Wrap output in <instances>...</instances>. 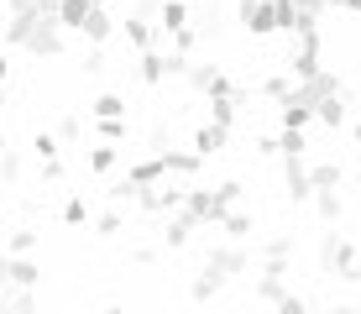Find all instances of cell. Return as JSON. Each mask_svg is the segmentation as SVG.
Returning a JSON list of instances; mask_svg holds the SVG:
<instances>
[{
	"instance_id": "4",
	"label": "cell",
	"mask_w": 361,
	"mask_h": 314,
	"mask_svg": "<svg viewBox=\"0 0 361 314\" xmlns=\"http://www.w3.org/2000/svg\"><path fill=\"white\" fill-rule=\"evenodd\" d=\"M319 21H325V0H283V6H278V27L288 37L319 32Z\"/></svg>"
},
{
	"instance_id": "44",
	"label": "cell",
	"mask_w": 361,
	"mask_h": 314,
	"mask_svg": "<svg viewBox=\"0 0 361 314\" xmlns=\"http://www.w3.org/2000/svg\"><path fill=\"white\" fill-rule=\"evenodd\" d=\"M257 152H262V157H278V136H257Z\"/></svg>"
},
{
	"instance_id": "3",
	"label": "cell",
	"mask_w": 361,
	"mask_h": 314,
	"mask_svg": "<svg viewBox=\"0 0 361 314\" xmlns=\"http://www.w3.org/2000/svg\"><path fill=\"white\" fill-rule=\"evenodd\" d=\"M319 53H325V37H319V32H298L293 47H288V58H283V63H288V79H293V84H309L319 68H325Z\"/></svg>"
},
{
	"instance_id": "36",
	"label": "cell",
	"mask_w": 361,
	"mask_h": 314,
	"mask_svg": "<svg viewBox=\"0 0 361 314\" xmlns=\"http://www.w3.org/2000/svg\"><path fill=\"white\" fill-rule=\"evenodd\" d=\"M116 157H121L116 147H105V142H99L94 152H90V173H110V168H116Z\"/></svg>"
},
{
	"instance_id": "29",
	"label": "cell",
	"mask_w": 361,
	"mask_h": 314,
	"mask_svg": "<svg viewBox=\"0 0 361 314\" xmlns=\"http://www.w3.org/2000/svg\"><path fill=\"white\" fill-rule=\"evenodd\" d=\"M121 231H126V215H121V210H116V205H110V210H105V215H99V220H94V236H99V241H110V236H121Z\"/></svg>"
},
{
	"instance_id": "31",
	"label": "cell",
	"mask_w": 361,
	"mask_h": 314,
	"mask_svg": "<svg viewBox=\"0 0 361 314\" xmlns=\"http://www.w3.org/2000/svg\"><path fill=\"white\" fill-rule=\"evenodd\" d=\"M309 179H314V188H341V162H314Z\"/></svg>"
},
{
	"instance_id": "39",
	"label": "cell",
	"mask_w": 361,
	"mask_h": 314,
	"mask_svg": "<svg viewBox=\"0 0 361 314\" xmlns=\"http://www.w3.org/2000/svg\"><path fill=\"white\" fill-rule=\"evenodd\" d=\"M84 220H90V205H84V199L73 194L68 205H63V225H84Z\"/></svg>"
},
{
	"instance_id": "55",
	"label": "cell",
	"mask_w": 361,
	"mask_h": 314,
	"mask_svg": "<svg viewBox=\"0 0 361 314\" xmlns=\"http://www.w3.org/2000/svg\"><path fill=\"white\" fill-rule=\"evenodd\" d=\"M157 6H163V0H157Z\"/></svg>"
},
{
	"instance_id": "54",
	"label": "cell",
	"mask_w": 361,
	"mask_h": 314,
	"mask_svg": "<svg viewBox=\"0 0 361 314\" xmlns=\"http://www.w3.org/2000/svg\"><path fill=\"white\" fill-rule=\"evenodd\" d=\"M356 183H361V168H356Z\"/></svg>"
},
{
	"instance_id": "28",
	"label": "cell",
	"mask_w": 361,
	"mask_h": 314,
	"mask_svg": "<svg viewBox=\"0 0 361 314\" xmlns=\"http://www.w3.org/2000/svg\"><path fill=\"white\" fill-rule=\"evenodd\" d=\"M32 152H37V162H53L58 152H63V142H58V131H37V136H32Z\"/></svg>"
},
{
	"instance_id": "7",
	"label": "cell",
	"mask_w": 361,
	"mask_h": 314,
	"mask_svg": "<svg viewBox=\"0 0 361 314\" xmlns=\"http://www.w3.org/2000/svg\"><path fill=\"white\" fill-rule=\"evenodd\" d=\"M183 215L199 220V225H220L231 215V205L215 194V188H189V194H183Z\"/></svg>"
},
{
	"instance_id": "30",
	"label": "cell",
	"mask_w": 361,
	"mask_h": 314,
	"mask_svg": "<svg viewBox=\"0 0 361 314\" xmlns=\"http://www.w3.org/2000/svg\"><path fill=\"white\" fill-rule=\"evenodd\" d=\"M58 142H63V147H73V142H84V116H79V110H68V116L58 121Z\"/></svg>"
},
{
	"instance_id": "2",
	"label": "cell",
	"mask_w": 361,
	"mask_h": 314,
	"mask_svg": "<svg viewBox=\"0 0 361 314\" xmlns=\"http://www.w3.org/2000/svg\"><path fill=\"white\" fill-rule=\"evenodd\" d=\"M319 267H325V278L361 283V257H356V241H351V236H335V231H325V241H319Z\"/></svg>"
},
{
	"instance_id": "23",
	"label": "cell",
	"mask_w": 361,
	"mask_h": 314,
	"mask_svg": "<svg viewBox=\"0 0 361 314\" xmlns=\"http://www.w3.org/2000/svg\"><path fill=\"white\" fill-rule=\"evenodd\" d=\"M220 231H226V241H235V246H246V241H252V231H257V220L246 215V210H231V215L220 220Z\"/></svg>"
},
{
	"instance_id": "18",
	"label": "cell",
	"mask_w": 361,
	"mask_h": 314,
	"mask_svg": "<svg viewBox=\"0 0 361 314\" xmlns=\"http://www.w3.org/2000/svg\"><path fill=\"white\" fill-rule=\"evenodd\" d=\"M163 162H168V179H183V183L199 179V168H204V157H199V152H178V147H168Z\"/></svg>"
},
{
	"instance_id": "20",
	"label": "cell",
	"mask_w": 361,
	"mask_h": 314,
	"mask_svg": "<svg viewBox=\"0 0 361 314\" xmlns=\"http://www.w3.org/2000/svg\"><path fill=\"white\" fill-rule=\"evenodd\" d=\"M136 79L157 90V84L168 79V53H157V47H152V53H142V58H136Z\"/></svg>"
},
{
	"instance_id": "24",
	"label": "cell",
	"mask_w": 361,
	"mask_h": 314,
	"mask_svg": "<svg viewBox=\"0 0 361 314\" xmlns=\"http://www.w3.org/2000/svg\"><path fill=\"white\" fill-rule=\"evenodd\" d=\"M235 110H241V95H215V99H209V121L226 126V131L235 126Z\"/></svg>"
},
{
	"instance_id": "40",
	"label": "cell",
	"mask_w": 361,
	"mask_h": 314,
	"mask_svg": "<svg viewBox=\"0 0 361 314\" xmlns=\"http://www.w3.org/2000/svg\"><path fill=\"white\" fill-rule=\"evenodd\" d=\"M272 314H309V298L288 294V298H278V304H272Z\"/></svg>"
},
{
	"instance_id": "17",
	"label": "cell",
	"mask_w": 361,
	"mask_h": 314,
	"mask_svg": "<svg viewBox=\"0 0 361 314\" xmlns=\"http://www.w3.org/2000/svg\"><path fill=\"white\" fill-rule=\"evenodd\" d=\"M278 121H283V131H309L314 126V105H304V99H283L278 105Z\"/></svg>"
},
{
	"instance_id": "48",
	"label": "cell",
	"mask_w": 361,
	"mask_h": 314,
	"mask_svg": "<svg viewBox=\"0 0 361 314\" xmlns=\"http://www.w3.org/2000/svg\"><path fill=\"white\" fill-rule=\"evenodd\" d=\"M0 152H11V142H6V131H0Z\"/></svg>"
},
{
	"instance_id": "13",
	"label": "cell",
	"mask_w": 361,
	"mask_h": 314,
	"mask_svg": "<svg viewBox=\"0 0 361 314\" xmlns=\"http://www.w3.org/2000/svg\"><path fill=\"white\" fill-rule=\"evenodd\" d=\"M126 179H131L136 188H152V183H168V162H163V152H152V157L131 162V168H126Z\"/></svg>"
},
{
	"instance_id": "35",
	"label": "cell",
	"mask_w": 361,
	"mask_h": 314,
	"mask_svg": "<svg viewBox=\"0 0 361 314\" xmlns=\"http://www.w3.org/2000/svg\"><path fill=\"white\" fill-rule=\"evenodd\" d=\"M262 257L288 262V257H293V236H267V241H262Z\"/></svg>"
},
{
	"instance_id": "50",
	"label": "cell",
	"mask_w": 361,
	"mask_h": 314,
	"mask_svg": "<svg viewBox=\"0 0 361 314\" xmlns=\"http://www.w3.org/2000/svg\"><path fill=\"white\" fill-rule=\"evenodd\" d=\"M90 6H116V0H90Z\"/></svg>"
},
{
	"instance_id": "46",
	"label": "cell",
	"mask_w": 361,
	"mask_h": 314,
	"mask_svg": "<svg viewBox=\"0 0 361 314\" xmlns=\"http://www.w3.org/2000/svg\"><path fill=\"white\" fill-rule=\"evenodd\" d=\"M325 6H335V11H345V6H351V0H325Z\"/></svg>"
},
{
	"instance_id": "19",
	"label": "cell",
	"mask_w": 361,
	"mask_h": 314,
	"mask_svg": "<svg viewBox=\"0 0 361 314\" xmlns=\"http://www.w3.org/2000/svg\"><path fill=\"white\" fill-rule=\"evenodd\" d=\"M345 116H351V105H345V95H330V99H319L314 105V121L325 126V131H341Z\"/></svg>"
},
{
	"instance_id": "11",
	"label": "cell",
	"mask_w": 361,
	"mask_h": 314,
	"mask_svg": "<svg viewBox=\"0 0 361 314\" xmlns=\"http://www.w3.org/2000/svg\"><path fill=\"white\" fill-rule=\"evenodd\" d=\"M283 188H288L293 205H309V199H314V179H309L304 157H283Z\"/></svg>"
},
{
	"instance_id": "6",
	"label": "cell",
	"mask_w": 361,
	"mask_h": 314,
	"mask_svg": "<svg viewBox=\"0 0 361 314\" xmlns=\"http://www.w3.org/2000/svg\"><path fill=\"white\" fill-rule=\"evenodd\" d=\"M27 53H32V58H63V53H68V32L58 27V16H42V21L32 27Z\"/></svg>"
},
{
	"instance_id": "45",
	"label": "cell",
	"mask_w": 361,
	"mask_h": 314,
	"mask_svg": "<svg viewBox=\"0 0 361 314\" xmlns=\"http://www.w3.org/2000/svg\"><path fill=\"white\" fill-rule=\"evenodd\" d=\"M6 79H11V58L0 53V90H6Z\"/></svg>"
},
{
	"instance_id": "16",
	"label": "cell",
	"mask_w": 361,
	"mask_h": 314,
	"mask_svg": "<svg viewBox=\"0 0 361 314\" xmlns=\"http://www.w3.org/2000/svg\"><path fill=\"white\" fill-rule=\"evenodd\" d=\"M183 27H194L189 6H183V0H163V6H157V37H173V32H183Z\"/></svg>"
},
{
	"instance_id": "9",
	"label": "cell",
	"mask_w": 361,
	"mask_h": 314,
	"mask_svg": "<svg viewBox=\"0 0 361 314\" xmlns=\"http://www.w3.org/2000/svg\"><path fill=\"white\" fill-rule=\"evenodd\" d=\"M0 288H42V267H37L32 257H6L0 251Z\"/></svg>"
},
{
	"instance_id": "33",
	"label": "cell",
	"mask_w": 361,
	"mask_h": 314,
	"mask_svg": "<svg viewBox=\"0 0 361 314\" xmlns=\"http://www.w3.org/2000/svg\"><path fill=\"white\" fill-rule=\"evenodd\" d=\"M199 37H204V32H199V27H183V32H173V37H168V42H173V53H178V58H194V47H199Z\"/></svg>"
},
{
	"instance_id": "52",
	"label": "cell",
	"mask_w": 361,
	"mask_h": 314,
	"mask_svg": "<svg viewBox=\"0 0 361 314\" xmlns=\"http://www.w3.org/2000/svg\"><path fill=\"white\" fill-rule=\"evenodd\" d=\"M0 231H6V215H0Z\"/></svg>"
},
{
	"instance_id": "41",
	"label": "cell",
	"mask_w": 361,
	"mask_h": 314,
	"mask_svg": "<svg viewBox=\"0 0 361 314\" xmlns=\"http://www.w3.org/2000/svg\"><path fill=\"white\" fill-rule=\"evenodd\" d=\"M105 47H90V53H84V73H105Z\"/></svg>"
},
{
	"instance_id": "53",
	"label": "cell",
	"mask_w": 361,
	"mask_h": 314,
	"mask_svg": "<svg viewBox=\"0 0 361 314\" xmlns=\"http://www.w3.org/2000/svg\"><path fill=\"white\" fill-rule=\"evenodd\" d=\"M356 142H361V126H356Z\"/></svg>"
},
{
	"instance_id": "14",
	"label": "cell",
	"mask_w": 361,
	"mask_h": 314,
	"mask_svg": "<svg viewBox=\"0 0 361 314\" xmlns=\"http://www.w3.org/2000/svg\"><path fill=\"white\" fill-rule=\"evenodd\" d=\"M231 142V131H226V126H215V121H204V126H199V131H194V142H189V152H199V157H215L220 152V147H226Z\"/></svg>"
},
{
	"instance_id": "25",
	"label": "cell",
	"mask_w": 361,
	"mask_h": 314,
	"mask_svg": "<svg viewBox=\"0 0 361 314\" xmlns=\"http://www.w3.org/2000/svg\"><path fill=\"white\" fill-rule=\"evenodd\" d=\"M90 110H94V121H126V99H121L116 90H105Z\"/></svg>"
},
{
	"instance_id": "12",
	"label": "cell",
	"mask_w": 361,
	"mask_h": 314,
	"mask_svg": "<svg viewBox=\"0 0 361 314\" xmlns=\"http://www.w3.org/2000/svg\"><path fill=\"white\" fill-rule=\"evenodd\" d=\"M116 27H121V21L110 16V6H94V11H90V21H84V32H79V37H84V42H90V47H105L110 37H116Z\"/></svg>"
},
{
	"instance_id": "32",
	"label": "cell",
	"mask_w": 361,
	"mask_h": 314,
	"mask_svg": "<svg viewBox=\"0 0 361 314\" xmlns=\"http://www.w3.org/2000/svg\"><path fill=\"white\" fill-rule=\"evenodd\" d=\"M309 152V136L304 131H283L278 136V157H304Z\"/></svg>"
},
{
	"instance_id": "22",
	"label": "cell",
	"mask_w": 361,
	"mask_h": 314,
	"mask_svg": "<svg viewBox=\"0 0 361 314\" xmlns=\"http://www.w3.org/2000/svg\"><path fill=\"white\" fill-rule=\"evenodd\" d=\"M90 0H58V27L63 32H84V21H90Z\"/></svg>"
},
{
	"instance_id": "34",
	"label": "cell",
	"mask_w": 361,
	"mask_h": 314,
	"mask_svg": "<svg viewBox=\"0 0 361 314\" xmlns=\"http://www.w3.org/2000/svg\"><path fill=\"white\" fill-rule=\"evenodd\" d=\"M105 194H110V205H116V210H121V205H136V194H142V188H136L131 179H116V183H110V188H105Z\"/></svg>"
},
{
	"instance_id": "10",
	"label": "cell",
	"mask_w": 361,
	"mask_h": 314,
	"mask_svg": "<svg viewBox=\"0 0 361 314\" xmlns=\"http://www.w3.org/2000/svg\"><path fill=\"white\" fill-rule=\"evenodd\" d=\"M241 27L252 32V37H272V32H283L278 27V6H262V0H241Z\"/></svg>"
},
{
	"instance_id": "37",
	"label": "cell",
	"mask_w": 361,
	"mask_h": 314,
	"mask_svg": "<svg viewBox=\"0 0 361 314\" xmlns=\"http://www.w3.org/2000/svg\"><path fill=\"white\" fill-rule=\"evenodd\" d=\"M94 136H99V142H105V147L126 142V121H99V126H94Z\"/></svg>"
},
{
	"instance_id": "49",
	"label": "cell",
	"mask_w": 361,
	"mask_h": 314,
	"mask_svg": "<svg viewBox=\"0 0 361 314\" xmlns=\"http://www.w3.org/2000/svg\"><path fill=\"white\" fill-rule=\"evenodd\" d=\"M345 11H356V16H361V0H351V6H345Z\"/></svg>"
},
{
	"instance_id": "21",
	"label": "cell",
	"mask_w": 361,
	"mask_h": 314,
	"mask_svg": "<svg viewBox=\"0 0 361 314\" xmlns=\"http://www.w3.org/2000/svg\"><path fill=\"white\" fill-rule=\"evenodd\" d=\"M309 205H314V215L325 220V225H341V215H345V199L335 194V188H314V199H309Z\"/></svg>"
},
{
	"instance_id": "5",
	"label": "cell",
	"mask_w": 361,
	"mask_h": 314,
	"mask_svg": "<svg viewBox=\"0 0 361 314\" xmlns=\"http://www.w3.org/2000/svg\"><path fill=\"white\" fill-rule=\"evenodd\" d=\"M183 194H189V188H178V183H152V188L136 194V210H142V215L168 220V215H178V210H183Z\"/></svg>"
},
{
	"instance_id": "1",
	"label": "cell",
	"mask_w": 361,
	"mask_h": 314,
	"mask_svg": "<svg viewBox=\"0 0 361 314\" xmlns=\"http://www.w3.org/2000/svg\"><path fill=\"white\" fill-rule=\"evenodd\" d=\"M246 267H252V251H246V246H235V241L231 246H209L199 278L189 283V298H194V304H209V298H215L235 272H246Z\"/></svg>"
},
{
	"instance_id": "47",
	"label": "cell",
	"mask_w": 361,
	"mask_h": 314,
	"mask_svg": "<svg viewBox=\"0 0 361 314\" xmlns=\"http://www.w3.org/2000/svg\"><path fill=\"white\" fill-rule=\"evenodd\" d=\"M99 314H126V309H121V304H110V309H99Z\"/></svg>"
},
{
	"instance_id": "8",
	"label": "cell",
	"mask_w": 361,
	"mask_h": 314,
	"mask_svg": "<svg viewBox=\"0 0 361 314\" xmlns=\"http://www.w3.org/2000/svg\"><path fill=\"white\" fill-rule=\"evenodd\" d=\"M288 262H272V257H262V267H257V288L252 294L262 298V304H278V298H288L293 288H288Z\"/></svg>"
},
{
	"instance_id": "27",
	"label": "cell",
	"mask_w": 361,
	"mask_h": 314,
	"mask_svg": "<svg viewBox=\"0 0 361 314\" xmlns=\"http://www.w3.org/2000/svg\"><path fill=\"white\" fill-rule=\"evenodd\" d=\"M32 251H37V231L32 225H16L11 241H6V257H32Z\"/></svg>"
},
{
	"instance_id": "51",
	"label": "cell",
	"mask_w": 361,
	"mask_h": 314,
	"mask_svg": "<svg viewBox=\"0 0 361 314\" xmlns=\"http://www.w3.org/2000/svg\"><path fill=\"white\" fill-rule=\"evenodd\" d=\"M262 6H283V0H262Z\"/></svg>"
},
{
	"instance_id": "26",
	"label": "cell",
	"mask_w": 361,
	"mask_h": 314,
	"mask_svg": "<svg viewBox=\"0 0 361 314\" xmlns=\"http://www.w3.org/2000/svg\"><path fill=\"white\" fill-rule=\"evenodd\" d=\"M257 90H262V99H278V105H283V99L293 95V79H288V68H283V73H267Z\"/></svg>"
},
{
	"instance_id": "42",
	"label": "cell",
	"mask_w": 361,
	"mask_h": 314,
	"mask_svg": "<svg viewBox=\"0 0 361 314\" xmlns=\"http://www.w3.org/2000/svg\"><path fill=\"white\" fill-rule=\"evenodd\" d=\"M63 157H53V162H42V183H63Z\"/></svg>"
},
{
	"instance_id": "38",
	"label": "cell",
	"mask_w": 361,
	"mask_h": 314,
	"mask_svg": "<svg viewBox=\"0 0 361 314\" xmlns=\"http://www.w3.org/2000/svg\"><path fill=\"white\" fill-rule=\"evenodd\" d=\"M0 179H6V183H21V152H0Z\"/></svg>"
},
{
	"instance_id": "15",
	"label": "cell",
	"mask_w": 361,
	"mask_h": 314,
	"mask_svg": "<svg viewBox=\"0 0 361 314\" xmlns=\"http://www.w3.org/2000/svg\"><path fill=\"white\" fill-rule=\"evenodd\" d=\"M194 231H199V220H189V215L178 210V215L163 220V246H168V251H183V246L194 241Z\"/></svg>"
},
{
	"instance_id": "43",
	"label": "cell",
	"mask_w": 361,
	"mask_h": 314,
	"mask_svg": "<svg viewBox=\"0 0 361 314\" xmlns=\"http://www.w3.org/2000/svg\"><path fill=\"white\" fill-rule=\"evenodd\" d=\"M131 257H136V267H157V246H136Z\"/></svg>"
}]
</instances>
